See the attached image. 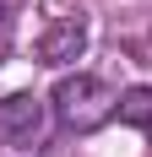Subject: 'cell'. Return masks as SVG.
I'll use <instances>...</instances> for the list:
<instances>
[{
	"instance_id": "3",
	"label": "cell",
	"mask_w": 152,
	"mask_h": 157,
	"mask_svg": "<svg viewBox=\"0 0 152 157\" xmlns=\"http://www.w3.org/2000/svg\"><path fill=\"white\" fill-rule=\"evenodd\" d=\"M44 130V103L33 92H11L0 98V146H22V141H38Z\"/></svg>"
},
{
	"instance_id": "1",
	"label": "cell",
	"mask_w": 152,
	"mask_h": 157,
	"mask_svg": "<svg viewBox=\"0 0 152 157\" xmlns=\"http://www.w3.org/2000/svg\"><path fill=\"white\" fill-rule=\"evenodd\" d=\"M49 109H54V119H60L65 130L87 136V130H98V125H109V119H114L120 92H109V81L87 76V71H76V76H60V81H54Z\"/></svg>"
},
{
	"instance_id": "5",
	"label": "cell",
	"mask_w": 152,
	"mask_h": 157,
	"mask_svg": "<svg viewBox=\"0 0 152 157\" xmlns=\"http://www.w3.org/2000/svg\"><path fill=\"white\" fill-rule=\"evenodd\" d=\"M6 27H11V6L0 0V38H6Z\"/></svg>"
},
{
	"instance_id": "2",
	"label": "cell",
	"mask_w": 152,
	"mask_h": 157,
	"mask_svg": "<svg viewBox=\"0 0 152 157\" xmlns=\"http://www.w3.org/2000/svg\"><path fill=\"white\" fill-rule=\"evenodd\" d=\"M82 49H87V16L65 11V16H54L38 33L33 54H38V65H71V60H82Z\"/></svg>"
},
{
	"instance_id": "4",
	"label": "cell",
	"mask_w": 152,
	"mask_h": 157,
	"mask_svg": "<svg viewBox=\"0 0 152 157\" xmlns=\"http://www.w3.org/2000/svg\"><path fill=\"white\" fill-rule=\"evenodd\" d=\"M114 119H120V125H130V130H147V136H152V87H125Z\"/></svg>"
}]
</instances>
